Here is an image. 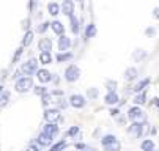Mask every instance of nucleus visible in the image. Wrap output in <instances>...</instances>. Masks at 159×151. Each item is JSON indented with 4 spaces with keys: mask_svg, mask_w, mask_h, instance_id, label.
<instances>
[{
    "mask_svg": "<svg viewBox=\"0 0 159 151\" xmlns=\"http://www.w3.org/2000/svg\"><path fill=\"white\" fill-rule=\"evenodd\" d=\"M153 104H154L156 107H159V98H154V99H153Z\"/></svg>",
    "mask_w": 159,
    "mask_h": 151,
    "instance_id": "nucleus-47",
    "label": "nucleus"
},
{
    "mask_svg": "<svg viewBox=\"0 0 159 151\" xmlns=\"http://www.w3.org/2000/svg\"><path fill=\"white\" fill-rule=\"evenodd\" d=\"M48 11H49L51 16H57V14L60 13V5H58L57 2H51V3L48 5Z\"/></svg>",
    "mask_w": 159,
    "mask_h": 151,
    "instance_id": "nucleus-21",
    "label": "nucleus"
},
{
    "mask_svg": "<svg viewBox=\"0 0 159 151\" xmlns=\"http://www.w3.org/2000/svg\"><path fill=\"white\" fill-rule=\"evenodd\" d=\"M153 16H154V17H156V19H159V7H157V8H154V10H153Z\"/></svg>",
    "mask_w": 159,
    "mask_h": 151,
    "instance_id": "nucleus-44",
    "label": "nucleus"
},
{
    "mask_svg": "<svg viewBox=\"0 0 159 151\" xmlns=\"http://www.w3.org/2000/svg\"><path fill=\"white\" fill-rule=\"evenodd\" d=\"M147 57V52L143 51V49H137L134 54H132V58L135 60V61H140V60H143Z\"/></svg>",
    "mask_w": 159,
    "mask_h": 151,
    "instance_id": "nucleus-29",
    "label": "nucleus"
},
{
    "mask_svg": "<svg viewBox=\"0 0 159 151\" xmlns=\"http://www.w3.org/2000/svg\"><path fill=\"white\" fill-rule=\"evenodd\" d=\"M129 134H132L134 137H140L143 134V123L140 121H132V124L129 126Z\"/></svg>",
    "mask_w": 159,
    "mask_h": 151,
    "instance_id": "nucleus-7",
    "label": "nucleus"
},
{
    "mask_svg": "<svg viewBox=\"0 0 159 151\" xmlns=\"http://www.w3.org/2000/svg\"><path fill=\"white\" fill-rule=\"evenodd\" d=\"M87 95H88L90 99H96V98L99 96V91H98V88H88Z\"/></svg>",
    "mask_w": 159,
    "mask_h": 151,
    "instance_id": "nucleus-34",
    "label": "nucleus"
},
{
    "mask_svg": "<svg viewBox=\"0 0 159 151\" xmlns=\"http://www.w3.org/2000/svg\"><path fill=\"white\" fill-rule=\"evenodd\" d=\"M36 71H38V61L35 58H29L25 63H22V66H20V73L29 76V77H32V74H35Z\"/></svg>",
    "mask_w": 159,
    "mask_h": 151,
    "instance_id": "nucleus-2",
    "label": "nucleus"
},
{
    "mask_svg": "<svg viewBox=\"0 0 159 151\" xmlns=\"http://www.w3.org/2000/svg\"><path fill=\"white\" fill-rule=\"evenodd\" d=\"M33 91H35V95H38V96H43V95H46V93H48L46 87H35Z\"/></svg>",
    "mask_w": 159,
    "mask_h": 151,
    "instance_id": "nucleus-35",
    "label": "nucleus"
},
{
    "mask_svg": "<svg viewBox=\"0 0 159 151\" xmlns=\"http://www.w3.org/2000/svg\"><path fill=\"white\" fill-rule=\"evenodd\" d=\"M148 85H150V79L147 77V79H143V80H140L137 85H135V87H134V91L135 93H142L147 87H148Z\"/></svg>",
    "mask_w": 159,
    "mask_h": 151,
    "instance_id": "nucleus-18",
    "label": "nucleus"
},
{
    "mask_svg": "<svg viewBox=\"0 0 159 151\" xmlns=\"http://www.w3.org/2000/svg\"><path fill=\"white\" fill-rule=\"evenodd\" d=\"M25 151H39V148H38L36 145H30V146H29Z\"/></svg>",
    "mask_w": 159,
    "mask_h": 151,
    "instance_id": "nucleus-42",
    "label": "nucleus"
},
{
    "mask_svg": "<svg viewBox=\"0 0 159 151\" xmlns=\"http://www.w3.org/2000/svg\"><path fill=\"white\" fill-rule=\"evenodd\" d=\"M38 49L41 52H51L52 51V41L49 38H41L38 41Z\"/></svg>",
    "mask_w": 159,
    "mask_h": 151,
    "instance_id": "nucleus-11",
    "label": "nucleus"
},
{
    "mask_svg": "<svg viewBox=\"0 0 159 151\" xmlns=\"http://www.w3.org/2000/svg\"><path fill=\"white\" fill-rule=\"evenodd\" d=\"M32 41H33V32L32 30H27L24 38H22V47H27L32 44Z\"/></svg>",
    "mask_w": 159,
    "mask_h": 151,
    "instance_id": "nucleus-19",
    "label": "nucleus"
},
{
    "mask_svg": "<svg viewBox=\"0 0 159 151\" xmlns=\"http://www.w3.org/2000/svg\"><path fill=\"white\" fill-rule=\"evenodd\" d=\"M20 76H22V73H20V71H19V69H17V71H16V73H14V76H13V77H14V79H16V80H17V79H20Z\"/></svg>",
    "mask_w": 159,
    "mask_h": 151,
    "instance_id": "nucleus-45",
    "label": "nucleus"
},
{
    "mask_svg": "<svg viewBox=\"0 0 159 151\" xmlns=\"http://www.w3.org/2000/svg\"><path fill=\"white\" fill-rule=\"evenodd\" d=\"M71 44H73V41H71L70 36L61 35L58 38V51L60 52H68V51H70V47H71Z\"/></svg>",
    "mask_w": 159,
    "mask_h": 151,
    "instance_id": "nucleus-5",
    "label": "nucleus"
},
{
    "mask_svg": "<svg viewBox=\"0 0 159 151\" xmlns=\"http://www.w3.org/2000/svg\"><path fill=\"white\" fill-rule=\"evenodd\" d=\"M5 91V87H3V85H0V95H2Z\"/></svg>",
    "mask_w": 159,
    "mask_h": 151,
    "instance_id": "nucleus-48",
    "label": "nucleus"
},
{
    "mask_svg": "<svg viewBox=\"0 0 159 151\" xmlns=\"http://www.w3.org/2000/svg\"><path fill=\"white\" fill-rule=\"evenodd\" d=\"M36 76H38V80L41 82V83H48V82H51L52 80V74L48 71V69H38L36 71Z\"/></svg>",
    "mask_w": 159,
    "mask_h": 151,
    "instance_id": "nucleus-12",
    "label": "nucleus"
},
{
    "mask_svg": "<svg viewBox=\"0 0 159 151\" xmlns=\"http://www.w3.org/2000/svg\"><path fill=\"white\" fill-rule=\"evenodd\" d=\"M74 146H76V149H79V151H85V149H92V148H88V146H87L85 143H80V142H79V143H76Z\"/></svg>",
    "mask_w": 159,
    "mask_h": 151,
    "instance_id": "nucleus-38",
    "label": "nucleus"
},
{
    "mask_svg": "<svg viewBox=\"0 0 159 151\" xmlns=\"http://www.w3.org/2000/svg\"><path fill=\"white\" fill-rule=\"evenodd\" d=\"M14 88L17 93H27L33 88V79L25 76V77H20L16 80V85H14Z\"/></svg>",
    "mask_w": 159,
    "mask_h": 151,
    "instance_id": "nucleus-1",
    "label": "nucleus"
},
{
    "mask_svg": "<svg viewBox=\"0 0 159 151\" xmlns=\"http://www.w3.org/2000/svg\"><path fill=\"white\" fill-rule=\"evenodd\" d=\"M85 151H93V149H85Z\"/></svg>",
    "mask_w": 159,
    "mask_h": 151,
    "instance_id": "nucleus-49",
    "label": "nucleus"
},
{
    "mask_svg": "<svg viewBox=\"0 0 159 151\" xmlns=\"http://www.w3.org/2000/svg\"><path fill=\"white\" fill-rule=\"evenodd\" d=\"M66 146H68V142H66L65 139H61L60 142H57L55 145L51 146V151H61V149H65Z\"/></svg>",
    "mask_w": 159,
    "mask_h": 151,
    "instance_id": "nucleus-23",
    "label": "nucleus"
},
{
    "mask_svg": "<svg viewBox=\"0 0 159 151\" xmlns=\"http://www.w3.org/2000/svg\"><path fill=\"white\" fill-rule=\"evenodd\" d=\"M51 95H52V96H63V91H61V90H52Z\"/></svg>",
    "mask_w": 159,
    "mask_h": 151,
    "instance_id": "nucleus-41",
    "label": "nucleus"
},
{
    "mask_svg": "<svg viewBox=\"0 0 159 151\" xmlns=\"http://www.w3.org/2000/svg\"><path fill=\"white\" fill-rule=\"evenodd\" d=\"M118 101H120V98H118V95H117L115 91H109V93L106 95V98H104V102H106L107 105H115Z\"/></svg>",
    "mask_w": 159,
    "mask_h": 151,
    "instance_id": "nucleus-13",
    "label": "nucleus"
},
{
    "mask_svg": "<svg viewBox=\"0 0 159 151\" xmlns=\"http://www.w3.org/2000/svg\"><path fill=\"white\" fill-rule=\"evenodd\" d=\"M73 58V54L68 51V52H58L57 55H55V60L58 61V63H63V61H70Z\"/></svg>",
    "mask_w": 159,
    "mask_h": 151,
    "instance_id": "nucleus-17",
    "label": "nucleus"
},
{
    "mask_svg": "<svg viewBox=\"0 0 159 151\" xmlns=\"http://www.w3.org/2000/svg\"><path fill=\"white\" fill-rule=\"evenodd\" d=\"M120 149H121V143H120L118 140H115L113 143L104 146V151H120Z\"/></svg>",
    "mask_w": 159,
    "mask_h": 151,
    "instance_id": "nucleus-28",
    "label": "nucleus"
},
{
    "mask_svg": "<svg viewBox=\"0 0 159 151\" xmlns=\"http://www.w3.org/2000/svg\"><path fill=\"white\" fill-rule=\"evenodd\" d=\"M96 33H98V29H96L95 22H90L85 29V38H95Z\"/></svg>",
    "mask_w": 159,
    "mask_h": 151,
    "instance_id": "nucleus-15",
    "label": "nucleus"
},
{
    "mask_svg": "<svg viewBox=\"0 0 159 151\" xmlns=\"http://www.w3.org/2000/svg\"><path fill=\"white\" fill-rule=\"evenodd\" d=\"M115 140H117V137L113 135V134H107V135H104V137L101 139V143H102V146H107V145L113 143Z\"/></svg>",
    "mask_w": 159,
    "mask_h": 151,
    "instance_id": "nucleus-26",
    "label": "nucleus"
},
{
    "mask_svg": "<svg viewBox=\"0 0 159 151\" xmlns=\"http://www.w3.org/2000/svg\"><path fill=\"white\" fill-rule=\"evenodd\" d=\"M135 77H137V69H135V68H128L126 71H125V79L126 80H132V79H135Z\"/></svg>",
    "mask_w": 159,
    "mask_h": 151,
    "instance_id": "nucleus-22",
    "label": "nucleus"
},
{
    "mask_svg": "<svg viewBox=\"0 0 159 151\" xmlns=\"http://www.w3.org/2000/svg\"><path fill=\"white\" fill-rule=\"evenodd\" d=\"M70 24H71V32L74 33V35H77L79 33V20H77V17L73 14V16H70Z\"/></svg>",
    "mask_w": 159,
    "mask_h": 151,
    "instance_id": "nucleus-20",
    "label": "nucleus"
},
{
    "mask_svg": "<svg viewBox=\"0 0 159 151\" xmlns=\"http://www.w3.org/2000/svg\"><path fill=\"white\" fill-rule=\"evenodd\" d=\"M153 151H156V149H153ZM157 151H159V149H157Z\"/></svg>",
    "mask_w": 159,
    "mask_h": 151,
    "instance_id": "nucleus-50",
    "label": "nucleus"
},
{
    "mask_svg": "<svg viewBox=\"0 0 159 151\" xmlns=\"http://www.w3.org/2000/svg\"><path fill=\"white\" fill-rule=\"evenodd\" d=\"M22 54H24V47L20 46V47H17V49H16V52H14V55H13V60H11V63H13V64H16V63L19 61V58L22 57Z\"/></svg>",
    "mask_w": 159,
    "mask_h": 151,
    "instance_id": "nucleus-31",
    "label": "nucleus"
},
{
    "mask_svg": "<svg viewBox=\"0 0 159 151\" xmlns=\"http://www.w3.org/2000/svg\"><path fill=\"white\" fill-rule=\"evenodd\" d=\"M145 102H147V93H145V91L139 93L137 96L134 98V104H135V105H142V104H145Z\"/></svg>",
    "mask_w": 159,
    "mask_h": 151,
    "instance_id": "nucleus-24",
    "label": "nucleus"
},
{
    "mask_svg": "<svg viewBox=\"0 0 159 151\" xmlns=\"http://www.w3.org/2000/svg\"><path fill=\"white\" fill-rule=\"evenodd\" d=\"M29 27H30V19L27 17V19L22 20V29H24V30L27 32V30H29Z\"/></svg>",
    "mask_w": 159,
    "mask_h": 151,
    "instance_id": "nucleus-39",
    "label": "nucleus"
},
{
    "mask_svg": "<svg viewBox=\"0 0 159 151\" xmlns=\"http://www.w3.org/2000/svg\"><path fill=\"white\" fill-rule=\"evenodd\" d=\"M76 134H79V126H71L66 131V137H74Z\"/></svg>",
    "mask_w": 159,
    "mask_h": 151,
    "instance_id": "nucleus-33",
    "label": "nucleus"
},
{
    "mask_svg": "<svg viewBox=\"0 0 159 151\" xmlns=\"http://www.w3.org/2000/svg\"><path fill=\"white\" fill-rule=\"evenodd\" d=\"M58 105L61 107V109H65V107H66V102H65L63 99H60V102H58Z\"/></svg>",
    "mask_w": 159,
    "mask_h": 151,
    "instance_id": "nucleus-46",
    "label": "nucleus"
},
{
    "mask_svg": "<svg viewBox=\"0 0 159 151\" xmlns=\"http://www.w3.org/2000/svg\"><path fill=\"white\" fill-rule=\"evenodd\" d=\"M43 132L46 134V135H49V137L54 139V137L58 134V126H57V123H48L46 126H44Z\"/></svg>",
    "mask_w": 159,
    "mask_h": 151,
    "instance_id": "nucleus-10",
    "label": "nucleus"
},
{
    "mask_svg": "<svg viewBox=\"0 0 159 151\" xmlns=\"http://www.w3.org/2000/svg\"><path fill=\"white\" fill-rule=\"evenodd\" d=\"M118 113H120V110H118V109H112V110H110V115H112V117H117Z\"/></svg>",
    "mask_w": 159,
    "mask_h": 151,
    "instance_id": "nucleus-43",
    "label": "nucleus"
},
{
    "mask_svg": "<svg viewBox=\"0 0 159 151\" xmlns=\"http://www.w3.org/2000/svg\"><path fill=\"white\" fill-rule=\"evenodd\" d=\"M79 2H82V0H79Z\"/></svg>",
    "mask_w": 159,
    "mask_h": 151,
    "instance_id": "nucleus-51",
    "label": "nucleus"
},
{
    "mask_svg": "<svg viewBox=\"0 0 159 151\" xmlns=\"http://www.w3.org/2000/svg\"><path fill=\"white\" fill-rule=\"evenodd\" d=\"M154 33H156V30H154L153 27H150V29H147V30H145V35H147V36H153Z\"/></svg>",
    "mask_w": 159,
    "mask_h": 151,
    "instance_id": "nucleus-40",
    "label": "nucleus"
},
{
    "mask_svg": "<svg viewBox=\"0 0 159 151\" xmlns=\"http://www.w3.org/2000/svg\"><path fill=\"white\" fill-rule=\"evenodd\" d=\"M140 148H142L143 151H153V149H154V142H153V140H150V139H147V140H143V142H142Z\"/></svg>",
    "mask_w": 159,
    "mask_h": 151,
    "instance_id": "nucleus-25",
    "label": "nucleus"
},
{
    "mask_svg": "<svg viewBox=\"0 0 159 151\" xmlns=\"http://www.w3.org/2000/svg\"><path fill=\"white\" fill-rule=\"evenodd\" d=\"M39 61H41L43 64H49V63L52 61V55H51V52H41V55H39Z\"/></svg>",
    "mask_w": 159,
    "mask_h": 151,
    "instance_id": "nucleus-27",
    "label": "nucleus"
},
{
    "mask_svg": "<svg viewBox=\"0 0 159 151\" xmlns=\"http://www.w3.org/2000/svg\"><path fill=\"white\" fill-rule=\"evenodd\" d=\"M107 90L109 91H115V88H117V82L115 80H107Z\"/></svg>",
    "mask_w": 159,
    "mask_h": 151,
    "instance_id": "nucleus-36",
    "label": "nucleus"
},
{
    "mask_svg": "<svg viewBox=\"0 0 159 151\" xmlns=\"http://www.w3.org/2000/svg\"><path fill=\"white\" fill-rule=\"evenodd\" d=\"M51 29H52L57 35H60V36L65 35V25L60 22V20H54V22L51 24Z\"/></svg>",
    "mask_w": 159,
    "mask_h": 151,
    "instance_id": "nucleus-16",
    "label": "nucleus"
},
{
    "mask_svg": "<svg viewBox=\"0 0 159 151\" xmlns=\"http://www.w3.org/2000/svg\"><path fill=\"white\" fill-rule=\"evenodd\" d=\"M41 102H43V105H48V104L51 102V95H49V93L43 95V96H41Z\"/></svg>",
    "mask_w": 159,
    "mask_h": 151,
    "instance_id": "nucleus-37",
    "label": "nucleus"
},
{
    "mask_svg": "<svg viewBox=\"0 0 159 151\" xmlns=\"http://www.w3.org/2000/svg\"><path fill=\"white\" fill-rule=\"evenodd\" d=\"M52 137H49V135H46L44 132H41L39 135H38V139H36V142H38V145L39 146H49L51 143H52Z\"/></svg>",
    "mask_w": 159,
    "mask_h": 151,
    "instance_id": "nucleus-14",
    "label": "nucleus"
},
{
    "mask_svg": "<svg viewBox=\"0 0 159 151\" xmlns=\"http://www.w3.org/2000/svg\"><path fill=\"white\" fill-rule=\"evenodd\" d=\"M79 77H80V69H79V66H76V64H70L66 69H65V80L66 82H76V80H79Z\"/></svg>",
    "mask_w": 159,
    "mask_h": 151,
    "instance_id": "nucleus-3",
    "label": "nucleus"
},
{
    "mask_svg": "<svg viewBox=\"0 0 159 151\" xmlns=\"http://www.w3.org/2000/svg\"><path fill=\"white\" fill-rule=\"evenodd\" d=\"M128 118L132 120V121H142L145 118V113L142 112V109L139 105H135V107H131L128 110Z\"/></svg>",
    "mask_w": 159,
    "mask_h": 151,
    "instance_id": "nucleus-4",
    "label": "nucleus"
},
{
    "mask_svg": "<svg viewBox=\"0 0 159 151\" xmlns=\"http://www.w3.org/2000/svg\"><path fill=\"white\" fill-rule=\"evenodd\" d=\"M60 10H61V13L66 14L68 17L73 16V14H74V3H73V0H63Z\"/></svg>",
    "mask_w": 159,
    "mask_h": 151,
    "instance_id": "nucleus-9",
    "label": "nucleus"
},
{
    "mask_svg": "<svg viewBox=\"0 0 159 151\" xmlns=\"http://www.w3.org/2000/svg\"><path fill=\"white\" fill-rule=\"evenodd\" d=\"M60 118V110L58 109H46L44 110V120L48 123H55Z\"/></svg>",
    "mask_w": 159,
    "mask_h": 151,
    "instance_id": "nucleus-6",
    "label": "nucleus"
},
{
    "mask_svg": "<svg viewBox=\"0 0 159 151\" xmlns=\"http://www.w3.org/2000/svg\"><path fill=\"white\" fill-rule=\"evenodd\" d=\"M70 104L74 107V109H82V107L87 104V99L82 95H73V96H70Z\"/></svg>",
    "mask_w": 159,
    "mask_h": 151,
    "instance_id": "nucleus-8",
    "label": "nucleus"
},
{
    "mask_svg": "<svg viewBox=\"0 0 159 151\" xmlns=\"http://www.w3.org/2000/svg\"><path fill=\"white\" fill-rule=\"evenodd\" d=\"M49 27H51V24L48 22V20H44V22H41V24L36 27V32H38V33H44V32H46Z\"/></svg>",
    "mask_w": 159,
    "mask_h": 151,
    "instance_id": "nucleus-32",
    "label": "nucleus"
},
{
    "mask_svg": "<svg viewBox=\"0 0 159 151\" xmlns=\"http://www.w3.org/2000/svg\"><path fill=\"white\" fill-rule=\"evenodd\" d=\"M10 101V91H3L2 95H0V109L2 107H5Z\"/></svg>",
    "mask_w": 159,
    "mask_h": 151,
    "instance_id": "nucleus-30",
    "label": "nucleus"
}]
</instances>
